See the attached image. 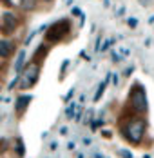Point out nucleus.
Masks as SVG:
<instances>
[{"label":"nucleus","instance_id":"6","mask_svg":"<svg viewBox=\"0 0 154 158\" xmlns=\"http://www.w3.org/2000/svg\"><path fill=\"white\" fill-rule=\"evenodd\" d=\"M15 53V44L7 38L0 40V58H9Z\"/></svg>","mask_w":154,"mask_h":158},{"label":"nucleus","instance_id":"20","mask_svg":"<svg viewBox=\"0 0 154 158\" xmlns=\"http://www.w3.org/2000/svg\"><path fill=\"white\" fill-rule=\"evenodd\" d=\"M127 24H129L131 27H136V26H138V20H136V18H129V22H127Z\"/></svg>","mask_w":154,"mask_h":158},{"label":"nucleus","instance_id":"26","mask_svg":"<svg viewBox=\"0 0 154 158\" xmlns=\"http://www.w3.org/2000/svg\"><path fill=\"white\" fill-rule=\"evenodd\" d=\"M96 158H102V155H96Z\"/></svg>","mask_w":154,"mask_h":158},{"label":"nucleus","instance_id":"4","mask_svg":"<svg viewBox=\"0 0 154 158\" xmlns=\"http://www.w3.org/2000/svg\"><path fill=\"white\" fill-rule=\"evenodd\" d=\"M129 98H131V106L134 107V111H138V113H147V109H149V102H147V95H145L143 85L134 84V87H132Z\"/></svg>","mask_w":154,"mask_h":158},{"label":"nucleus","instance_id":"21","mask_svg":"<svg viewBox=\"0 0 154 158\" xmlns=\"http://www.w3.org/2000/svg\"><path fill=\"white\" fill-rule=\"evenodd\" d=\"M80 118H82V107H80V109H78V113L75 114V120H80Z\"/></svg>","mask_w":154,"mask_h":158},{"label":"nucleus","instance_id":"25","mask_svg":"<svg viewBox=\"0 0 154 158\" xmlns=\"http://www.w3.org/2000/svg\"><path fill=\"white\" fill-rule=\"evenodd\" d=\"M149 24H154V15L151 16V18H149Z\"/></svg>","mask_w":154,"mask_h":158},{"label":"nucleus","instance_id":"16","mask_svg":"<svg viewBox=\"0 0 154 158\" xmlns=\"http://www.w3.org/2000/svg\"><path fill=\"white\" fill-rule=\"evenodd\" d=\"M73 95H75V87H73V89H71V91H69V93H67V95L63 96V102H69V100H71V98H73Z\"/></svg>","mask_w":154,"mask_h":158},{"label":"nucleus","instance_id":"5","mask_svg":"<svg viewBox=\"0 0 154 158\" xmlns=\"http://www.w3.org/2000/svg\"><path fill=\"white\" fill-rule=\"evenodd\" d=\"M18 26V18L13 13H4L2 15V31L4 33H13Z\"/></svg>","mask_w":154,"mask_h":158},{"label":"nucleus","instance_id":"22","mask_svg":"<svg viewBox=\"0 0 154 158\" xmlns=\"http://www.w3.org/2000/svg\"><path fill=\"white\" fill-rule=\"evenodd\" d=\"M112 84H114V85H118V77H116V75H112Z\"/></svg>","mask_w":154,"mask_h":158},{"label":"nucleus","instance_id":"8","mask_svg":"<svg viewBox=\"0 0 154 158\" xmlns=\"http://www.w3.org/2000/svg\"><path fill=\"white\" fill-rule=\"evenodd\" d=\"M111 80H112V75L109 73L107 77H105V80H103V82H100V85H98V89H96V93H94V98H92L94 102H98V100L102 98V95H103V91H105V87H107V84L111 82Z\"/></svg>","mask_w":154,"mask_h":158},{"label":"nucleus","instance_id":"12","mask_svg":"<svg viewBox=\"0 0 154 158\" xmlns=\"http://www.w3.org/2000/svg\"><path fill=\"white\" fill-rule=\"evenodd\" d=\"M46 53H47V46H46V44H42V46L38 48V51L34 53V60H36V56H44Z\"/></svg>","mask_w":154,"mask_h":158},{"label":"nucleus","instance_id":"24","mask_svg":"<svg viewBox=\"0 0 154 158\" xmlns=\"http://www.w3.org/2000/svg\"><path fill=\"white\" fill-rule=\"evenodd\" d=\"M0 4H7V6H9V4H11V0H0Z\"/></svg>","mask_w":154,"mask_h":158},{"label":"nucleus","instance_id":"13","mask_svg":"<svg viewBox=\"0 0 154 158\" xmlns=\"http://www.w3.org/2000/svg\"><path fill=\"white\" fill-rule=\"evenodd\" d=\"M75 107H76V106H75V104H71V106L65 109V116H67V118H75Z\"/></svg>","mask_w":154,"mask_h":158},{"label":"nucleus","instance_id":"11","mask_svg":"<svg viewBox=\"0 0 154 158\" xmlns=\"http://www.w3.org/2000/svg\"><path fill=\"white\" fill-rule=\"evenodd\" d=\"M16 155L20 158H24V155H26V149H24V143H22V140H16Z\"/></svg>","mask_w":154,"mask_h":158},{"label":"nucleus","instance_id":"3","mask_svg":"<svg viewBox=\"0 0 154 158\" xmlns=\"http://www.w3.org/2000/svg\"><path fill=\"white\" fill-rule=\"evenodd\" d=\"M71 29V22L62 18V20H56L55 24L49 26V31L46 33V40L47 42H60L62 38L69 33Z\"/></svg>","mask_w":154,"mask_h":158},{"label":"nucleus","instance_id":"1","mask_svg":"<svg viewBox=\"0 0 154 158\" xmlns=\"http://www.w3.org/2000/svg\"><path fill=\"white\" fill-rule=\"evenodd\" d=\"M145 131H147V122L143 118H132L129 120L125 126L122 127V135L125 136L127 142H131L132 145H140L143 136H145Z\"/></svg>","mask_w":154,"mask_h":158},{"label":"nucleus","instance_id":"17","mask_svg":"<svg viewBox=\"0 0 154 158\" xmlns=\"http://www.w3.org/2000/svg\"><path fill=\"white\" fill-rule=\"evenodd\" d=\"M120 155H122V158H132L131 151H127V149H122V151H120Z\"/></svg>","mask_w":154,"mask_h":158},{"label":"nucleus","instance_id":"10","mask_svg":"<svg viewBox=\"0 0 154 158\" xmlns=\"http://www.w3.org/2000/svg\"><path fill=\"white\" fill-rule=\"evenodd\" d=\"M20 7L24 11H33L36 7V0H20Z\"/></svg>","mask_w":154,"mask_h":158},{"label":"nucleus","instance_id":"27","mask_svg":"<svg viewBox=\"0 0 154 158\" xmlns=\"http://www.w3.org/2000/svg\"><path fill=\"white\" fill-rule=\"evenodd\" d=\"M46 2H49V0H46Z\"/></svg>","mask_w":154,"mask_h":158},{"label":"nucleus","instance_id":"23","mask_svg":"<svg viewBox=\"0 0 154 158\" xmlns=\"http://www.w3.org/2000/svg\"><path fill=\"white\" fill-rule=\"evenodd\" d=\"M60 135H67V127H62V129H60Z\"/></svg>","mask_w":154,"mask_h":158},{"label":"nucleus","instance_id":"7","mask_svg":"<svg viewBox=\"0 0 154 158\" xmlns=\"http://www.w3.org/2000/svg\"><path fill=\"white\" fill-rule=\"evenodd\" d=\"M31 100H33V96H31V95H20V96H18V98H16V102H15L16 113H24V111L27 109V106L31 104Z\"/></svg>","mask_w":154,"mask_h":158},{"label":"nucleus","instance_id":"18","mask_svg":"<svg viewBox=\"0 0 154 158\" xmlns=\"http://www.w3.org/2000/svg\"><path fill=\"white\" fill-rule=\"evenodd\" d=\"M67 65H69V60H63V62H62V71H60V77H63V71L67 69Z\"/></svg>","mask_w":154,"mask_h":158},{"label":"nucleus","instance_id":"15","mask_svg":"<svg viewBox=\"0 0 154 158\" xmlns=\"http://www.w3.org/2000/svg\"><path fill=\"white\" fill-rule=\"evenodd\" d=\"M102 124H103V120H96V122L92 120V124H91V129L94 131V129H98V127L102 126Z\"/></svg>","mask_w":154,"mask_h":158},{"label":"nucleus","instance_id":"19","mask_svg":"<svg viewBox=\"0 0 154 158\" xmlns=\"http://www.w3.org/2000/svg\"><path fill=\"white\" fill-rule=\"evenodd\" d=\"M73 15H75V16H83V13H82V9H80V7H73Z\"/></svg>","mask_w":154,"mask_h":158},{"label":"nucleus","instance_id":"14","mask_svg":"<svg viewBox=\"0 0 154 158\" xmlns=\"http://www.w3.org/2000/svg\"><path fill=\"white\" fill-rule=\"evenodd\" d=\"M112 44H114V40H112V38H109V40H105V42H103V46H102V49H100V51H105V49H109L111 46H112Z\"/></svg>","mask_w":154,"mask_h":158},{"label":"nucleus","instance_id":"9","mask_svg":"<svg viewBox=\"0 0 154 158\" xmlns=\"http://www.w3.org/2000/svg\"><path fill=\"white\" fill-rule=\"evenodd\" d=\"M24 62H26V51L22 49L20 53H18V56H16V62H15V71L20 75L22 73V69H24Z\"/></svg>","mask_w":154,"mask_h":158},{"label":"nucleus","instance_id":"2","mask_svg":"<svg viewBox=\"0 0 154 158\" xmlns=\"http://www.w3.org/2000/svg\"><path fill=\"white\" fill-rule=\"evenodd\" d=\"M38 75H40V65L36 62L27 64L22 73L18 75V87L24 91V89H31L36 82H38Z\"/></svg>","mask_w":154,"mask_h":158}]
</instances>
